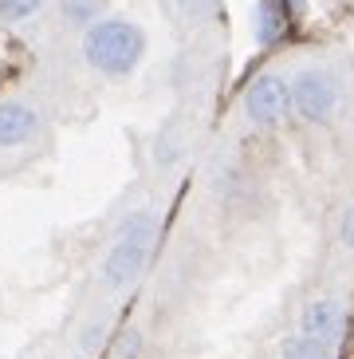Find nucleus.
<instances>
[{"instance_id":"obj_1","label":"nucleus","mask_w":354,"mask_h":359,"mask_svg":"<svg viewBox=\"0 0 354 359\" xmlns=\"http://www.w3.org/2000/svg\"><path fill=\"white\" fill-rule=\"evenodd\" d=\"M157 241H162V213L154 205H138L118 222L115 241L106 245L103 261H99V273H103V285L111 292H126L142 280V273L150 269L157 253Z\"/></svg>"},{"instance_id":"obj_2","label":"nucleus","mask_w":354,"mask_h":359,"mask_svg":"<svg viewBox=\"0 0 354 359\" xmlns=\"http://www.w3.org/2000/svg\"><path fill=\"white\" fill-rule=\"evenodd\" d=\"M83 64L103 79H130L146 60V32L126 16H99L83 28Z\"/></svg>"},{"instance_id":"obj_3","label":"nucleus","mask_w":354,"mask_h":359,"mask_svg":"<svg viewBox=\"0 0 354 359\" xmlns=\"http://www.w3.org/2000/svg\"><path fill=\"white\" fill-rule=\"evenodd\" d=\"M288 87H292V115H299L307 127H327V123H334L339 107H343V95H339V83H334L331 72H323V67H303Z\"/></svg>"},{"instance_id":"obj_4","label":"nucleus","mask_w":354,"mask_h":359,"mask_svg":"<svg viewBox=\"0 0 354 359\" xmlns=\"http://www.w3.org/2000/svg\"><path fill=\"white\" fill-rule=\"evenodd\" d=\"M244 115L256 130L271 135V130H283L292 123V87L280 72H264L256 75L244 91Z\"/></svg>"},{"instance_id":"obj_5","label":"nucleus","mask_w":354,"mask_h":359,"mask_svg":"<svg viewBox=\"0 0 354 359\" xmlns=\"http://www.w3.org/2000/svg\"><path fill=\"white\" fill-rule=\"evenodd\" d=\"M299 332L319 339V344L339 348L346 339V332H351V304H346L339 292L311 296V300L299 308Z\"/></svg>"},{"instance_id":"obj_6","label":"nucleus","mask_w":354,"mask_h":359,"mask_svg":"<svg viewBox=\"0 0 354 359\" xmlns=\"http://www.w3.org/2000/svg\"><path fill=\"white\" fill-rule=\"evenodd\" d=\"M43 130L40 111L24 99H0V150H20Z\"/></svg>"},{"instance_id":"obj_7","label":"nucleus","mask_w":354,"mask_h":359,"mask_svg":"<svg viewBox=\"0 0 354 359\" xmlns=\"http://www.w3.org/2000/svg\"><path fill=\"white\" fill-rule=\"evenodd\" d=\"M181 162H185V138H181L177 127H166L154 138V166L162 170V174H169V170H177Z\"/></svg>"},{"instance_id":"obj_8","label":"nucleus","mask_w":354,"mask_h":359,"mask_svg":"<svg viewBox=\"0 0 354 359\" xmlns=\"http://www.w3.org/2000/svg\"><path fill=\"white\" fill-rule=\"evenodd\" d=\"M280 359H339V348L319 344V339L303 336V332H292V336L280 344Z\"/></svg>"},{"instance_id":"obj_9","label":"nucleus","mask_w":354,"mask_h":359,"mask_svg":"<svg viewBox=\"0 0 354 359\" xmlns=\"http://www.w3.org/2000/svg\"><path fill=\"white\" fill-rule=\"evenodd\" d=\"M169 8H174V16L185 28H201L205 20H213L220 8V0H169Z\"/></svg>"},{"instance_id":"obj_10","label":"nucleus","mask_w":354,"mask_h":359,"mask_svg":"<svg viewBox=\"0 0 354 359\" xmlns=\"http://www.w3.org/2000/svg\"><path fill=\"white\" fill-rule=\"evenodd\" d=\"M256 36H260V43H280L283 36V8L276 4V0H260V8H256Z\"/></svg>"},{"instance_id":"obj_11","label":"nucleus","mask_w":354,"mask_h":359,"mask_svg":"<svg viewBox=\"0 0 354 359\" xmlns=\"http://www.w3.org/2000/svg\"><path fill=\"white\" fill-rule=\"evenodd\" d=\"M63 20L71 24V28H87L103 16V0H63Z\"/></svg>"},{"instance_id":"obj_12","label":"nucleus","mask_w":354,"mask_h":359,"mask_svg":"<svg viewBox=\"0 0 354 359\" xmlns=\"http://www.w3.org/2000/svg\"><path fill=\"white\" fill-rule=\"evenodd\" d=\"M43 4H48V0H0V20H4V24L31 20Z\"/></svg>"},{"instance_id":"obj_13","label":"nucleus","mask_w":354,"mask_h":359,"mask_svg":"<svg viewBox=\"0 0 354 359\" xmlns=\"http://www.w3.org/2000/svg\"><path fill=\"white\" fill-rule=\"evenodd\" d=\"M142 351H146V339H142V332H126L122 344H118V359H142Z\"/></svg>"},{"instance_id":"obj_14","label":"nucleus","mask_w":354,"mask_h":359,"mask_svg":"<svg viewBox=\"0 0 354 359\" xmlns=\"http://www.w3.org/2000/svg\"><path fill=\"white\" fill-rule=\"evenodd\" d=\"M339 245H343V249H354V201L343 210V217H339Z\"/></svg>"}]
</instances>
